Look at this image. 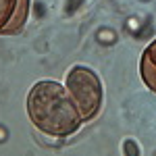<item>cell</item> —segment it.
Listing matches in <instances>:
<instances>
[{
  "mask_svg": "<svg viewBox=\"0 0 156 156\" xmlns=\"http://www.w3.org/2000/svg\"><path fill=\"white\" fill-rule=\"evenodd\" d=\"M25 106L31 125L50 137H69L83 125L71 92L54 79L36 81L27 94Z\"/></svg>",
  "mask_w": 156,
  "mask_h": 156,
  "instance_id": "1",
  "label": "cell"
},
{
  "mask_svg": "<svg viewBox=\"0 0 156 156\" xmlns=\"http://www.w3.org/2000/svg\"><path fill=\"white\" fill-rule=\"evenodd\" d=\"M65 87L71 92L83 123L96 119L104 100V87L98 73L85 65H73L65 75Z\"/></svg>",
  "mask_w": 156,
  "mask_h": 156,
  "instance_id": "2",
  "label": "cell"
},
{
  "mask_svg": "<svg viewBox=\"0 0 156 156\" xmlns=\"http://www.w3.org/2000/svg\"><path fill=\"white\" fill-rule=\"evenodd\" d=\"M31 0H0V36H15L25 29Z\"/></svg>",
  "mask_w": 156,
  "mask_h": 156,
  "instance_id": "3",
  "label": "cell"
},
{
  "mask_svg": "<svg viewBox=\"0 0 156 156\" xmlns=\"http://www.w3.org/2000/svg\"><path fill=\"white\" fill-rule=\"evenodd\" d=\"M140 77L146 87L156 94V37L146 46L140 56Z\"/></svg>",
  "mask_w": 156,
  "mask_h": 156,
  "instance_id": "4",
  "label": "cell"
},
{
  "mask_svg": "<svg viewBox=\"0 0 156 156\" xmlns=\"http://www.w3.org/2000/svg\"><path fill=\"white\" fill-rule=\"evenodd\" d=\"M123 154H127V156H140V154H142V148L135 144V140H133V137H127V140L123 142Z\"/></svg>",
  "mask_w": 156,
  "mask_h": 156,
  "instance_id": "5",
  "label": "cell"
},
{
  "mask_svg": "<svg viewBox=\"0 0 156 156\" xmlns=\"http://www.w3.org/2000/svg\"><path fill=\"white\" fill-rule=\"evenodd\" d=\"M96 37L102 44H115V42H117V34H115L112 29H100L96 34Z\"/></svg>",
  "mask_w": 156,
  "mask_h": 156,
  "instance_id": "6",
  "label": "cell"
},
{
  "mask_svg": "<svg viewBox=\"0 0 156 156\" xmlns=\"http://www.w3.org/2000/svg\"><path fill=\"white\" fill-rule=\"evenodd\" d=\"M4 140H6V131H4V129H0V142H4Z\"/></svg>",
  "mask_w": 156,
  "mask_h": 156,
  "instance_id": "7",
  "label": "cell"
}]
</instances>
